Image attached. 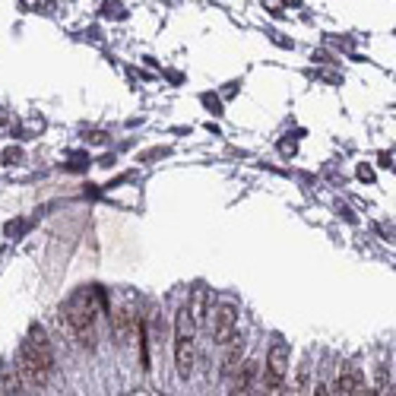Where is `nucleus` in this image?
I'll return each mask as SVG.
<instances>
[{
	"instance_id": "nucleus-10",
	"label": "nucleus",
	"mask_w": 396,
	"mask_h": 396,
	"mask_svg": "<svg viewBox=\"0 0 396 396\" xmlns=\"http://www.w3.org/2000/svg\"><path fill=\"white\" fill-rule=\"evenodd\" d=\"M187 311H191V317H193V324L197 326L206 324V317H210V292H206L203 286H197V292H193V305L187 307Z\"/></svg>"
},
{
	"instance_id": "nucleus-13",
	"label": "nucleus",
	"mask_w": 396,
	"mask_h": 396,
	"mask_svg": "<svg viewBox=\"0 0 396 396\" xmlns=\"http://www.w3.org/2000/svg\"><path fill=\"white\" fill-rule=\"evenodd\" d=\"M23 159H26V153H23L20 146L4 149V165H23Z\"/></svg>"
},
{
	"instance_id": "nucleus-17",
	"label": "nucleus",
	"mask_w": 396,
	"mask_h": 396,
	"mask_svg": "<svg viewBox=\"0 0 396 396\" xmlns=\"http://www.w3.org/2000/svg\"><path fill=\"white\" fill-rule=\"evenodd\" d=\"M358 178H362V181H374V172H371L368 165H362V168H358Z\"/></svg>"
},
{
	"instance_id": "nucleus-7",
	"label": "nucleus",
	"mask_w": 396,
	"mask_h": 396,
	"mask_svg": "<svg viewBox=\"0 0 396 396\" xmlns=\"http://www.w3.org/2000/svg\"><path fill=\"white\" fill-rule=\"evenodd\" d=\"M225 345H229V349H225V355H222V368H219V374L229 377L231 371L241 364V358H244V336H238V333H235V336H231Z\"/></svg>"
},
{
	"instance_id": "nucleus-3",
	"label": "nucleus",
	"mask_w": 396,
	"mask_h": 396,
	"mask_svg": "<svg viewBox=\"0 0 396 396\" xmlns=\"http://www.w3.org/2000/svg\"><path fill=\"white\" fill-rule=\"evenodd\" d=\"M193 355H197V324H193L191 311L181 307L174 317V364H178L181 377H191Z\"/></svg>"
},
{
	"instance_id": "nucleus-4",
	"label": "nucleus",
	"mask_w": 396,
	"mask_h": 396,
	"mask_svg": "<svg viewBox=\"0 0 396 396\" xmlns=\"http://www.w3.org/2000/svg\"><path fill=\"white\" fill-rule=\"evenodd\" d=\"M288 374V345L282 339H276L269 345V355H267V371H263V390L267 393H279L282 383H286Z\"/></svg>"
},
{
	"instance_id": "nucleus-16",
	"label": "nucleus",
	"mask_w": 396,
	"mask_h": 396,
	"mask_svg": "<svg viewBox=\"0 0 396 396\" xmlns=\"http://www.w3.org/2000/svg\"><path fill=\"white\" fill-rule=\"evenodd\" d=\"M105 140H108V136H105L102 130H92V134H89V143H96V146H102Z\"/></svg>"
},
{
	"instance_id": "nucleus-2",
	"label": "nucleus",
	"mask_w": 396,
	"mask_h": 396,
	"mask_svg": "<svg viewBox=\"0 0 396 396\" xmlns=\"http://www.w3.org/2000/svg\"><path fill=\"white\" fill-rule=\"evenodd\" d=\"M96 317H98V307H96V292L92 288L77 292L64 305V320L77 333L79 343L89 345V349H96Z\"/></svg>"
},
{
	"instance_id": "nucleus-12",
	"label": "nucleus",
	"mask_w": 396,
	"mask_h": 396,
	"mask_svg": "<svg viewBox=\"0 0 396 396\" xmlns=\"http://www.w3.org/2000/svg\"><path fill=\"white\" fill-rule=\"evenodd\" d=\"M371 393H393V371H390L387 364H381V368H377L374 390H371Z\"/></svg>"
},
{
	"instance_id": "nucleus-6",
	"label": "nucleus",
	"mask_w": 396,
	"mask_h": 396,
	"mask_svg": "<svg viewBox=\"0 0 396 396\" xmlns=\"http://www.w3.org/2000/svg\"><path fill=\"white\" fill-rule=\"evenodd\" d=\"M333 393L339 396H362V393H371L368 383H364V374L355 368V364H345L343 371H339L336 383H333Z\"/></svg>"
},
{
	"instance_id": "nucleus-1",
	"label": "nucleus",
	"mask_w": 396,
	"mask_h": 396,
	"mask_svg": "<svg viewBox=\"0 0 396 396\" xmlns=\"http://www.w3.org/2000/svg\"><path fill=\"white\" fill-rule=\"evenodd\" d=\"M20 374L26 381V387H48L58 374V362H54V349H51V339L45 336L41 326H32L29 336L23 339V349H20Z\"/></svg>"
},
{
	"instance_id": "nucleus-14",
	"label": "nucleus",
	"mask_w": 396,
	"mask_h": 396,
	"mask_svg": "<svg viewBox=\"0 0 396 396\" xmlns=\"http://www.w3.org/2000/svg\"><path fill=\"white\" fill-rule=\"evenodd\" d=\"M377 165H381V168H393V149H390V153H381V155H377Z\"/></svg>"
},
{
	"instance_id": "nucleus-9",
	"label": "nucleus",
	"mask_w": 396,
	"mask_h": 396,
	"mask_svg": "<svg viewBox=\"0 0 396 396\" xmlns=\"http://www.w3.org/2000/svg\"><path fill=\"white\" fill-rule=\"evenodd\" d=\"M111 320H115V343L117 345H127L130 343V333L136 330V320H134V314L130 311H115L111 314Z\"/></svg>"
},
{
	"instance_id": "nucleus-8",
	"label": "nucleus",
	"mask_w": 396,
	"mask_h": 396,
	"mask_svg": "<svg viewBox=\"0 0 396 396\" xmlns=\"http://www.w3.org/2000/svg\"><path fill=\"white\" fill-rule=\"evenodd\" d=\"M231 374H235V390H231V393H238V396L250 393V387H254V377H257V362H244V358H241V364H238Z\"/></svg>"
},
{
	"instance_id": "nucleus-15",
	"label": "nucleus",
	"mask_w": 396,
	"mask_h": 396,
	"mask_svg": "<svg viewBox=\"0 0 396 396\" xmlns=\"http://www.w3.org/2000/svg\"><path fill=\"white\" fill-rule=\"evenodd\" d=\"M298 390H307V362H301V371H298Z\"/></svg>"
},
{
	"instance_id": "nucleus-18",
	"label": "nucleus",
	"mask_w": 396,
	"mask_h": 396,
	"mask_svg": "<svg viewBox=\"0 0 396 396\" xmlns=\"http://www.w3.org/2000/svg\"><path fill=\"white\" fill-rule=\"evenodd\" d=\"M203 102L212 108V115H219V102H216V98H212V96H203Z\"/></svg>"
},
{
	"instance_id": "nucleus-5",
	"label": "nucleus",
	"mask_w": 396,
	"mask_h": 396,
	"mask_svg": "<svg viewBox=\"0 0 396 396\" xmlns=\"http://www.w3.org/2000/svg\"><path fill=\"white\" fill-rule=\"evenodd\" d=\"M238 333V307L235 305H219L212 314V343L225 345Z\"/></svg>"
},
{
	"instance_id": "nucleus-11",
	"label": "nucleus",
	"mask_w": 396,
	"mask_h": 396,
	"mask_svg": "<svg viewBox=\"0 0 396 396\" xmlns=\"http://www.w3.org/2000/svg\"><path fill=\"white\" fill-rule=\"evenodd\" d=\"M0 381H4V393H13V396L29 393V387H26V381H23L20 368H4V371H0Z\"/></svg>"
},
{
	"instance_id": "nucleus-19",
	"label": "nucleus",
	"mask_w": 396,
	"mask_h": 396,
	"mask_svg": "<svg viewBox=\"0 0 396 396\" xmlns=\"http://www.w3.org/2000/svg\"><path fill=\"white\" fill-rule=\"evenodd\" d=\"M314 393H317V396H326V393H333V390L326 387V383H317V390H314Z\"/></svg>"
}]
</instances>
